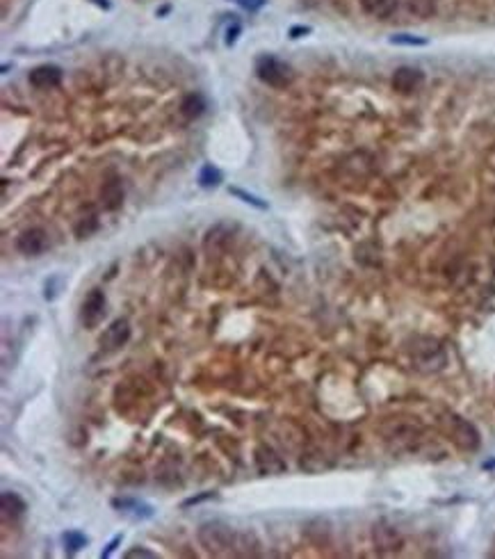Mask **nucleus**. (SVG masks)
<instances>
[{"label":"nucleus","mask_w":495,"mask_h":559,"mask_svg":"<svg viewBox=\"0 0 495 559\" xmlns=\"http://www.w3.org/2000/svg\"><path fill=\"white\" fill-rule=\"evenodd\" d=\"M196 539L210 555H230L233 548H237V537L233 527H228L221 521H210L199 527Z\"/></svg>","instance_id":"obj_1"},{"label":"nucleus","mask_w":495,"mask_h":559,"mask_svg":"<svg viewBox=\"0 0 495 559\" xmlns=\"http://www.w3.org/2000/svg\"><path fill=\"white\" fill-rule=\"evenodd\" d=\"M255 74L269 87H276V90H283V87L290 85L292 80V71L285 62L276 60L274 55H262L255 62Z\"/></svg>","instance_id":"obj_2"},{"label":"nucleus","mask_w":495,"mask_h":559,"mask_svg":"<svg viewBox=\"0 0 495 559\" xmlns=\"http://www.w3.org/2000/svg\"><path fill=\"white\" fill-rule=\"evenodd\" d=\"M413 363L420 367V370L434 372L441 370L445 365V351L441 347V342L434 338H418L415 340V347L411 349Z\"/></svg>","instance_id":"obj_3"},{"label":"nucleus","mask_w":495,"mask_h":559,"mask_svg":"<svg viewBox=\"0 0 495 559\" xmlns=\"http://www.w3.org/2000/svg\"><path fill=\"white\" fill-rule=\"evenodd\" d=\"M447 429H450V436L457 447L466 452H475L479 445H482V436H479L477 427L473 422L459 418V415H450V420H447Z\"/></svg>","instance_id":"obj_4"},{"label":"nucleus","mask_w":495,"mask_h":559,"mask_svg":"<svg viewBox=\"0 0 495 559\" xmlns=\"http://www.w3.org/2000/svg\"><path fill=\"white\" fill-rule=\"evenodd\" d=\"M103 315H106V294L99 287L90 290V294L83 301V308H80V319L87 329H94V326L101 324Z\"/></svg>","instance_id":"obj_5"},{"label":"nucleus","mask_w":495,"mask_h":559,"mask_svg":"<svg viewBox=\"0 0 495 559\" xmlns=\"http://www.w3.org/2000/svg\"><path fill=\"white\" fill-rule=\"evenodd\" d=\"M16 249L23 256H39L48 249V233L44 228H28L16 240Z\"/></svg>","instance_id":"obj_6"},{"label":"nucleus","mask_w":495,"mask_h":559,"mask_svg":"<svg viewBox=\"0 0 495 559\" xmlns=\"http://www.w3.org/2000/svg\"><path fill=\"white\" fill-rule=\"evenodd\" d=\"M128 340H131V324H128V319H115V322L103 331L99 342L103 349L115 351V349H121Z\"/></svg>","instance_id":"obj_7"},{"label":"nucleus","mask_w":495,"mask_h":559,"mask_svg":"<svg viewBox=\"0 0 495 559\" xmlns=\"http://www.w3.org/2000/svg\"><path fill=\"white\" fill-rule=\"evenodd\" d=\"M372 541L381 553H395L402 548V534H399L393 525L388 523H377L372 530Z\"/></svg>","instance_id":"obj_8"},{"label":"nucleus","mask_w":495,"mask_h":559,"mask_svg":"<svg viewBox=\"0 0 495 559\" xmlns=\"http://www.w3.org/2000/svg\"><path fill=\"white\" fill-rule=\"evenodd\" d=\"M422 71L413 69V67H399L393 74V90L399 94H413L422 87Z\"/></svg>","instance_id":"obj_9"},{"label":"nucleus","mask_w":495,"mask_h":559,"mask_svg":"<svg viewBox=\"0 0 495 559\" xmlns=\"http://www.w3.org/2000/svg\"><path fill=\"white\" fill-rule=\"evenodd\" d=\"M255 466L262 475H281L285 470V461L267 445L255 447Z\"/></svg>","instance_id":"obj_10"},{"label":"nucleus","mask_w":495,"mask_h":559,"mask_svg":"<svg viewBox=\"0 0 495 559\" xmlns=\"http://www.w3.org/2000/svg\"><path fill=\"white\" fill-rule=\"evenodd\" d=\"M30 85L37 87V90H53V87L60 85L62 80V69L53 67V64H44V67H37L30 74Z\"/></svg>","instance_id":"obj_11"},{"label":"nucleus","mask_w":495,"mask_h":559,"mask_svg":"<svg viewBox=\"0 0 495 559\" xmlns=\"http://www.w3.org/2000/svg\"><path fill=\"white\" fill-rule=\"evenodd\" d=\"M101 199H103V206H106L108 210H117V208L124 203V187H121V181H119V178H110V181L103 183Z\"/></svg>","instance_id":"obj_12"},{"label":"nucleus","mask_w":495,"mask_h":559,"mask_svg":"<svg viewBox=\"0 0 495 559\" xmlns=\"http://www.w3.org/2000/svg\"><path fill=\"white\" fill-rule=\"evenodd\" d=\"M0 507H3V516L5 518H19L26 514V500L21 498L19 493H14V491H5L3 493V498H0Z\"/></svg>","instance_id":"obj_13"},{"label":"nucleus","mask_w":495,"mask_h":559,"mask_svg":"<svg viewBox=\"0 0 495 559\" xmlns=\"http://www.w3.org/2000/svg\"><path fill=\"white\" fill-rule=\"evenodd\" d=\"M399 0H361V7L365 14L374 16V19H388L390 14H395Z\"/></svg>","instance_id":"obj_14"},{"label":"nucleus","mask_w":495,"mask_h":559,"mask_svg":"<svg viewBox=\"0 0 495 559\" xmlns=\"http://www.w3.org/2000/svg\"><path fill=\"white\" fill-rule=\"evenodd\" d=\"M203 110H205V99H203L201 94H190L181 103V112H183V117H185V119L201 117Z\"/></svg>","instance_id":"obj_15"},{"label":"nucleus","mask_w":495,"mask_h":559,"mask_svg":"<svg viewBox=\"0 0 495 559\" xmlns=\"http://www.w3.org/2000/svg\"><path fill=\"white\" fill-rule=\"evenodd\" d=\"M221 183V172L217 167L205 165L201 172H199V185L201 187H217Z\"/></svg>","instance_id":"obj_16"},{"label":"nucleus","mask_w":495,"mask_h":559,"mask_svg":"<svg viewBox=\"0 0 495 559\" xmlns=\"http://www.w3.org/2000/svg\"><path fill=\"white\" fill-rule=\"evenodd\" d=\"M64 546H67L69 553H78L80 548H85L87 546V537L83 532H78V530H69V532H64Z\"/></svg>","instance_id":"obj_17"},{"label":"nucleus","mask_w":495,"mask_h":559,"mask_svg":"<svg viewBox=\"0 0 495 559\" xmlns=\"http://www.w3.org/2000/svg\"><path fill=\"white\" fill-rule=\"evenodd\" d=\"M112 505H115L117 509H121V511L133 509L137 516H146V518H149V516H153V511H151V507L142 505V502H137V500H112Z\"/></svg>","instance_id":"obj_18"},{"label":"nucleus","mask_w":495,"mask_h":559,"mask_svg":"<svg viewBox=\"0 0 495 559\" xmlns=\"http://www.w3.org/2000/svg\"><path fill=\"white\" fill-rule=\"evenodd\" d=\"M230 194H235L237 199H242L244 203H249V206H253V208H258V210H265V208H267V203L262 201V199L253 197V194H246V192L237 190V187H230Z\"/></svg>","instance_id":"obj_19"},{"label":"nucleus","mask_w":495,"mask_h":559,"mask_svg":"<svg viewBox=\"0 0 495 559\" xmlns=\"http://www.w3.org/2000/svg\"><path fill=\"white\" fill-rule=\"evenodd\" d=\"M390 44H399V46H425L427 39L413 37V35H395L393 39H390Z\"/></svg>","instance_id":"obj_20"},{"label":"nucleus","mask_w":495,"mask_h":559,"mask_svg":"<svg viewBox=\"0 0 495 559\" xmlns=\"http://www.w3.org/2000/svg\"><path fill=\"white\" fill-rule=\"evenodd\" d=\"M126 557H128V559H133V557H146V559H153L156 553H151V550H144V548H135V550H128Z\"/></svg>","instance_id":"obj_21"},{"label":"nucleus","mask_w":495,"mask_h":559,"mask_svg":"<svg viewBox=\"0 0 495 559\" xmlns=\"http://www.w3.org/2000/svg\"><path fill=\"white\" fill-rule=\"evenodd\" d=\"M215 498V493H201V495H196V498H187L185 502H183V507H192V505H199V502H203V500H210Z\"/></svg>","instance_id":"obj_22"},{"label":"nucleus","mask_w":495,"mask_h":559,"mask_svg":"<svg viewBox=\"0 0 495 559\" xmlns=\"http://www.w3.org/2000/svg\"><path fill=\"white\" fill-rule=\"evenodd\" d=\"M119 543H121V534H119V537H115V539H112V541L108 543V548H106V550H103V553H101V557H110L112 553H115V548L119 546Z\"/></svg>","instance_id":"obj_23"},{"label":"nucleus","mask_w":495,"mask_h":559,"mask_svg":"<svg viewBox=\"0 0 495 559\" xmlns=\"http://www.w3.org/2000/svg\"><path fill=\"white\" fill-rule=\"evenodd\" d=\"M237 35H240V23H235V26L228 30V35H226V46H233V44H235V39H237Z\"/></svg>","instance_id":"obj_24"},{"label":"nucleus","mask_w":495,"mask_h":559,"mask_svg":"<svg viewBox=\"0 0 495 559\" xmlns=\"http://www.w3.org/2000/svg\"><path fill=\"white\" fill-rule=\"evenodd\" d=\"M240 5L244 7V10H258V7L265 3V0H237Z\"/></svg>","instance_id":"obj_25"},{"label":"nucleus","mask_w":495,"mask_h":559,"mask_svg":"<svg viewBox=\"0 0 495 559\" xmlns=\"http://www.w3.org/2000/svg\"><path fill=\"white\" fill-rule=\"evenodd\" d=\"M308 32H310L308 28H292V30H290V37H292V39H297L299 35H308Z\"/></svg>","instance_id":"obj_26"}]
</instances>
